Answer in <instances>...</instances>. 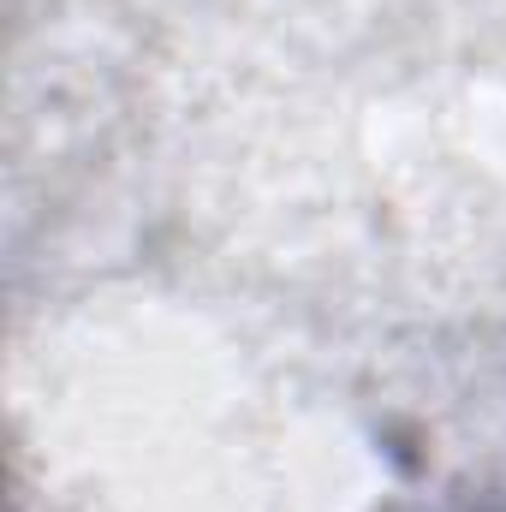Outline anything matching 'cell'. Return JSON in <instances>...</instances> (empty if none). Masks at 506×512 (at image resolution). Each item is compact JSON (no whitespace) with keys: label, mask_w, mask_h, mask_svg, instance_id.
Returning <instances> with one entry per match:
<instances>
[{"label":"cell","mask_w":506,"mask_h":512,"mask_svg":"<svg viewBox=\"0 0 506 512\" xmlns=\"http://www.w3.org/2000/svg\"><path fill=\"white\" fill-rule=\"evenodd\" d=\"M387 512H506V501H465V507H387Z\"/></svg>","instance_id":"6da1fadb"}]
</instances>
